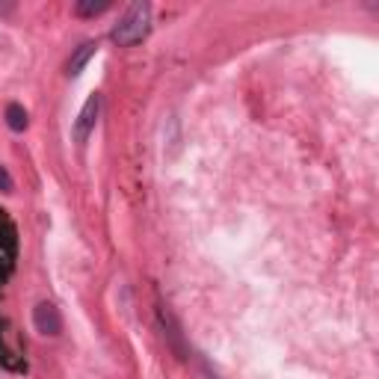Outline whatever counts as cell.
<instances>
[{"label": "cell", "instance_id": "cell-6", "mask_svg": "<svg viewBox=\"0 0 379 379\" xmlns=\"http://www.w3.org/2000/svg\"><path fill=\"white\" fill-rule=\"evenodd\" d=\"M110 9V0H77L74 4V12L81 18H95Z\"/></svg>", "mask_w": 379, "mask_h": 379}, {"label": "cell", "instance_id": "cell-2", "mask_svg": "<svg viewBox=\"0 0 379 379\" xmlns=\"http://www.w3.org/2000/svg\"><path fill=\"white\" fill-rule=\"evenodd\" d=\"M33 326H36L39 335L56 338L59 332H63V314H59V308L54 303H39L33 308Z\"/></svg>", "mask_w": 379, "mask_h": 379}, {"label": "cell", "instance_id": "cell-4", "mask_svg": "<svg viewBox=\"0 0 379 379\" xmlns=\"http://www.w3.org/2000/svg\"><path fill=\"white\" fill-rule=\"evenodd\" d=\"M95 54H98V42H84V45H77L74 54H71V59H69V74L77 77V74L86 69V63H89Z\"/></svg>", "mask_w": 379, "mask_h": 379}, {"label": "cell", "instance_id": "cell-5", "mask_svg": "<svg viewBox=\"0 0 379 379\" xmlns=\"http://www.w3.org/2000/svg\"><path fill=\"white\" fill-rule=\"evenodd\" d=\"M6 125H9V131H15V133L27 131V125H30L27 110H24L21 104H9V107H6Z\"/></svg>", "mask_w": 379, "mask_h": 379}, {"label": "cell", "instance_id": "cell-7", "mask_svg": "<svg viewBox=\"0 0 379 379\" xmlns=\"http://www.w3.org/2000/svg\"><path fill=\"white\" fill-rule=\"evenodd\" d=\"M15 190V181H12V175H9V169L0 163V193H12Z\"/></svg>", "mask_w": 379, "mask_h": 379}, {"label": "cell", "instance_id": "cell-3", "mask_svg": "<svg viewBox=\"0 0 379 379\" xmlns=\"http://www.w3.org/2000/svg\"><path fill=\"white\" fill-rule=\"evenodd\" d=\"M98 116H101V95L95 92V95L86 98V104H84L81 116H77V122H74V139L77 143H86L89 139V133L98 125Z\"/></svg>", "mask_w": 379, "mask_h": 379}, {"label": "cell", "instance_id": "cell-1", "mask_svg": "<svg viewBox=\"0 0 379 379\" xmlns=\"http://www.w3.org/2000/svg\"><path fill=\"white\" fill-rule=\"evenodd\" d=\"M148 30H151V4H146V0H136V4H131L122 12V18L116 21L110 36H113V42L118 48H131L136 42H143V39L148 36Z\"/></svg>", "mask_w": 379, "mask_h": 379}]
</instances>
